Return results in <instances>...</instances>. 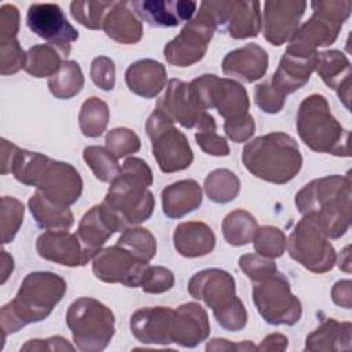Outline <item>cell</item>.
I'll return each mask as SVG.
<instances>
[{
  "mask_svg": "<svg viewBox=\"0 0 352 352\" xmlns=\"http://www.w3.org/2000/svg\"><path fill=\"white\" fill-rule=\"evenodd\" d=\"M316 72L322 80L333 89H345L349 92L351 85V65L346 56L337 51H323L316 56Z\"/></svg>",
  "mask_w": 352,
  "mask_h": 352,
  "instance_id": "cell-31",
  "label": "cell"
},
{
  "mask_svg": "<svg viewBox=\"0 0 352 352\" xmlns=\"http://www.w3.org/2000/svg\"><path fill=\"white\" fill-rule=\"evenodd\" d=\"M311 7L314 15L296 30L289 44V48L304 54H314L316 47L330 45L336 41L342 23L351 14L352 1H312Z\"/></svg>",
  "mask_w": 352,
  "mask_h": 352,
  "instance_id": "cell-8",
  "label": "cell"
},
{
  "mask_svg": "<svg viewBox=\"0 0 352 352\" xmlns=\"http://www.w3.org/2000/svg\"><path fill=\"white\" fill-rule=\"evenodd\" d=\"M333 300L336 304L342 305L345 308L351 307V282L349 280H340L333 287Z\"/></svg>",
  "mask_w": 352,
  "mask_h": 352,
  "instance_id": "cell-52",
  "label": "cell"
},
{
  "mask_svg": "<svg viewBox=\"0 0 352 352\" xmlns=\"http://www.w3.org/2000/svg\"><path fill=\"white\" fill-rule=\"evenodd\" d=\"M224 131H226V135L231 140H234L236 143L245 142L254 132V120H253V117L249 113L246 116L241 117V118L226 120Z\"/></svg>",
  "mask_w": 352,
  "mask_h": 352,
  "instance_id": "cell-50",
  "label": "cell"
},
{
  "mask_svg": "<svg viewBox=\"0 0 352 352\" xmlns=\"http://www.w3.org/2000/svg\"><path fill=\"white\" fill-rule=\"evenodd\" d=\"M23 184L37 187L47 199L63 208L74 204L82 191V180L70 164L52 161L40 153L29 162Z\"/></svg>",
  "mask_w": 352,
  "mask_h": 352,
  "instance_id": "cell-7",
  "label": "cell"
},
{
  "mask_svg": "<svg viewBox=\"0 0 352 352\" xmlns=\"http://www.w3.org/2000/svg\"><path fill=\"white\" fill-rule=\"evenodd\" d=\"M258 1H230L224 26L234 38L256 37L261 29Z\"/></svg>",
  "mask_w": 352,
  "mask_h": 352,
  "instance_id": "cell-30",
  "label": "cell"
},
{
  "mask_svg": "<svg viewBox=\"0 0 352 352\" xmlns=\"http://www.w3.org/2000/svg\"><path fill=\"white\" fill-rule=\"evenodd\" d=\"M175 278L172 271L164 267H147L140 287L147 293H164L173 286Z\"/></svg>",
  "mask_w": 352,
  "mask_h": 352,
  "instance_id": "cell-46",
  "label": "cell"
},
{
  "mask_svg": "<svg viewBox=\"0 0 352 352\" xmlns=\"http://www.w3.org/2000/svg\"><path fill=\"white\" fill-rule=\"evenodd\" d=\"M66 282L52 272L29 274L16 297L1 308V322L6 333L16 331L26 323L45 319L62 300Z\"/></svg>",
  "mask_w": 352,
  "mask_h": 352,
  "instance_id": "cell-2",
  "label": "cell"
},
{
  "mask_svg": "<svg viewBox=\"0 0 352 352\" xmlns=\"http://www.w3.org/2000/svg\"><path fill=\"white\" fill-rule=\"evenodd\" d=\"M106 148L117 158H121L136 153L140 148V140L133 131L128 128H116L106 136Z\"/></svg>",
  "mask_w": 352,
  "mask_h": 352,
  "instance_id": "cell-44",
  "label": "cell"
},
{
  "mask_svg": "<svg viewBox=\"0 0 352 352\" xmlns=\"http://www.w3.org/2000/svg\"><path fill=\"white\" fill-rule=\"evenodd\" d=\"M216 28L217 22L209 1L201 3L198 14L164 48L166 60L180 67L201 60Z\"/></svg>",
  "mask_w": 352,
  "mask_h": 352,
  "instance_id": "cell-10",
  "label": "cell"
},
{
  "mask_svg": "<svg viewBox=\"0 0 352 352\" xmlns=\"http://www.w3.org/2000/svg\"><path fill=\"white\" fill-rule=\"evenodd\" d=\"M297 131L314 151L349 157V132L333 117L323 95L314 94L302 100L297 113Z\"/></svg>",
  "mask_w": 352,
  "mask_h": 352,
  "instance_id": "cell-5",
  "label": "cell"
},
{
  "mask_svg": "<svg viewBox=\"0 0 352 352\" xmlns=\"http://www.w3.org/2000/svg\"><path fill=\"white\" fill-rule=\"evenodd\" d=\"M84 160L100 182H113L121 173L118 158L104 147H87L84 150Z\"/></svg>",
  "mask_w": 352,
  "mask_h": 352,
  "instance_id": "cell-39",
  "label": "cell"
},
{
  "mask_svg": "<svg viewBox=\"0 0 352 352\" xmlns=\"http://www.w3.org/2000/svg\"><path fill=\"white\" fill-rule=\"evenodd\" d=\"M157 107L186 128L198 125L202 116L206 113L198 103L191 85L180 80H170L168 82L165 95L161 98Z\"/></svg>",
  "mask_w": 352,
  "mask_h": 352,
  "instance_id": "cell-20",
  "label": "cell"
},
{
  "mask_svg": "<svg viewBox=\"0 0 352 352\" xmlns=\"http://www.w3.org/2000/svg\"><path fill=\"white\" fill-rule=\"evenodd\" d=\"M91 78L102 89L110 91L116 82L114 62L107 56H98L92 60Z\"/></svg>",
  "mask_w": 352,
  "mask_h": 352,
  "instance_id": "cell-48",
  "label": "cell"
},
{
  "mask_svg": "<svg viewBox=\"0 0 352 352\" xmlns=\"http://www.w3.org/2000/svg\"><path fill=\"white\" fill-rule=\"evenodd\" d=\"M214 234L205 223H182L173 232L176 250L184 257L205 256L214 248Z\"/></svg>",
  "mask_w": 352,
  "mask_h": 352,
  "instance_id": "cell-28",
  "label": "cell"
},
{
  "mask_svg": "<svg viewBox=\"0 0 352 352\" xmlns=\"http://www.w3.org/2000/svg\"><path fill=\"white\" fill-rule=\"evenodd\" d=\"M148 263L136 258L124 248L116 245L99 250L94 256V274L98 279L109 283H122L129 287L140 286Z\"/></svg>",
  "mask_w": 352,
  "mask_h": 352,
  "instance_id": "cell-16",
  "label": "cell"
},
{
  "mask_svg": "<svg viewBox=\"0 0 352 352\" xmlns=\"http://www.w3.org/2000/svg\"><path fill=\"white\" fill-rule=\"evenodd\" d=\"M114 1H73L70 12L73 18L88 29H102L104 18Z\"/></svg>",
  "mask_w": 352,
  "mask_h": 352,
  "instance_id": "cell-40",
  "label": "cell"
},
{
  "mask_svg": "<svg viewBox=\"0 0 352 352\" xmlns=\"http://www.w3.org/2000/svg\"><path fill=\"white\" fill-rule=\"evenodd\" d=\"M1 283H4L8 278V274L12 272V268H14V260L11 256L7 254V252H1Z\"/></svg>",
  "mask_w": 352,
  "mask_h": 352,
  "instance_id": "cell-54",
  "label": "cell"
},
{
  "mask_svg": "<svg viewBox=\"0 0 352 352\" xmlns=\"http://www.w3.org/2000/svg\"><path fill=\"white\" fill-rule=\"evenodd\" d=\"M26 54L22 51L18 40L0 44L1 74H14L25 66Z\"/></svg>",
  "mask_w": 352,
  "mask_h": 352,
  "instance_id": "cell-47",
  "label": "cell"
},
{
  "mask_svg": "<svg viewBox=\"0 0 352 352\" xmlns=\"http://www.w3.org/2000/svg\"><path fill=\"white\" fill-rule=\"evenodd\" d=\"M188 292L213 309L223 327L236 331L246 324L245 307L235 294V282L228 272L216 268L197 272L190 279Z\"/></svg>",
  "mask_w": 352,
  "mask_h": 352,
  "instance_id": "cell-6",
  "label": "cell"
},
{
  "mask_svg": "<svg viewBox=\"0 0 352 352\" xmlns=\"http://www.w3.org/2000/svg\"><path fill=\"white\" fill-rule=\"evenodd\" d=\"M37 252L43 258L67 267L85 265L91 258L77 235L67 231H47L37 239Z\"/></svg>",
  "mask_w": 352,
  "mask_h": 352,
  "instance_id": "cell-22",
  "label": "cell"
},
{
  "mask_svg": "<svg viewBox=\"0 0 352 352\" xmlns=\"http://www.w3.org/2000/svg\"><path fill=\"white\" fill-rule=\"evenodd\" d=\"M131 10L142 21L151 26L172 28L184 21H190L195 12V1H168V0H135L128 3Z\"/></svg>",
  "mask_w": 352,
  "mask_h": 352,
  "instance_id": "cell-21",
  "label": "cell"
},
{
  "mask_svg": "<svg viewBox=\"0 0 352 352\" xmlns=\"http://www.w3.org/2000/svg\"><path fill=\"white\" fill-rule=\"evenodd\" d=\"M205 191L213 202L226 204L238 195L239 180L231 170L217 169L205 179Z\"/></svg>",
  "mask_w": 352,
  "mask_h": 352,
  "instance_id": "cell-36",
  "label": "cell"
},
{
  "mask_svg": "<svg viewBox=\"0 0 352 352\" xmlns=\"http://www.w3.org/2000/svg\"><path fill=\"white\" fill-rule=\"evenodd\" d=\"M239 268L254 282H258L272 274H275V263L260 254H245L239 258Z\"/></svg>",
  "mask_w": 352,
  "mask_h": 352,
  "instance_id": "cell-45",
  "label": "cell"
},
{
  "mask_svg": "<svg viewBox=\"0 0 352 352\" xmlns=\"http://www.w3.org/2000/svg\"><path fill=\"white\" fill-rule=\"evenodd\" d=\"M66 320L80 349L88 341H95L98 349H103L114 334L113 312L95 298L76 300L69 307Z\"/></svg>",
  "mask_w": 352,
  "mask_h": 352,
  "instance_id": "cell-11",
  "label": "cell"
},
{
  "mask_svg": "<svg viewBox=\"0 0 352 352\" xmlns=\"http://www.w3.org/2000/svg\"><path fill=\"white\" fill-rule=\"evenodd\" d=\"M18 151V147L6 139H1V173L11 172L14 157Z\"/></svg>",
  "mask_w": 352,
  "mask_h": 352,
  "instance_id": "cell-53",
  "label": "cell"
},
{
  "mask_svg": "<svg viewBox=\"0 0 352 352\" xmlns=\"http://www.w3.org/2000/svg\"><path fill=\"white\" fill-rule=\"evenodd\" d=\"M23 219V205L14 197L1 198V242L14 239Z\"/></svg>",
  "mask_w": 352,
  "mask_h": 352,
  "instance_id": "cell-43",
  "label": "cell"
},
{
  "mask_svg": "<svg viewBox=\"0 0 352 352\" xmlns=\"http://www.w3.org/2000/svg\"><path fill=\"white\" fill-rule=\"evenodd\" d=\"M296 205L316 221L327 238H340L351 220V179L338 175L316 179L296 195Z\"/></svg>",
  "mask_w": 352,
  "mask_h": 352,
  "instance_id": "cell-1",
  "label": "cell"
},
{
  "mask_svg": "<svg viewBox=\"0 0 352 352\" xmlns=\"http://www.w3.org/2000/svg\"><path fill=\"white\" fill-rule=\"evenodd\" d=\"M26 23L38 37L48 41L62 55H69L78 32L70 25L62 8L54 3H34L28 8Z\"/></svg>",
  "mask_w": 352,
  "mask_h": 352,
  "instance_id": "cell-15",
  "label": "cell"
},
{
  "mask_svg": "<svg viewBox=\"0 0 352 352\" xmlns=\"http://www.w3.org/2000/svg\"><path fill=\"white\" fill-rule=\"evenodd\" d=\"M125 80L132 92L143 98H154L165 85L166 70L157 60L142 59L128 67Z\"/></svg>",
  "mask_w": 352,
  "mask_h": 352,
  "instance_id": "cell-26",
  "label": "cell"
},
{
  "mask_svg": "<svg viewBox=\"0 0 352 352\" xmlns=\"http://www.w3.org/2000/svg\"><path fill=\"white\" fill-rule=\"evenodd\" d=\"M307 3L301 0H270L264 3L263 32L272 45H282L290 40L296 30Z\"/></svg>",
  "mask_w": 352,
  "mask_h": 352,
  "instance_id": "cell-17",
  "label": "cell"
},
{
  "mask_svg": "<svg viewBox=\"0 0 352 352\" xmlns=\"http://www.w3.org/2000/svg\"><path fill=\"white\" fill-rule=\"evenodd\" d=\"M103 29L110 38L122 44L138 43L143 36V25L128 1H114L104 18Z\"/></svg>",
  "mask_w": 352,
  "mask_h": 352,
  "instance_id": "cell-27",
  "label": "cell"
},
{
  "mask_svg": "<svg viewBox=\"0 0 352 352\" xmlns=\"http://www.w3.org/2000/svg\"><path fill=\"white\" fill-rule=\"evenodd\" d=\"M209 333V323L204 308L195 302H187L173 311L172 340L182 345L192 346Z\"/></svg>",
  "mask_w": 352,
  "mask_h": 352,
  "instance_id": "cell-25",
  "label": "cell"
},
{
  "mask_svg": "<svg viewBox=\"0 0 352 352\" xmlns=\"http://www.w3.org/2000/svg\"><path fill=\"white\" fill-rule=\"evenodd\" d=\"M151 183L153 176L148 165L140 158H128L121 173L111 182L103 204L126 224L146 221L155 204L153 194L147 190Z\"/></svg>",
  "mask_w": 352,
  "mask_h": 352,
  "instance_id": "cell-4",
  "label": "cell"
},
{
  "mask_svg": "<svg viewBox=\"0 0 352 352\" xmlns=\"http://www.w3.org/2000/svg\"><path fill=\"white\" fill-rule=\"evenodd\" d=\"M82 85V72L80 69V65L74 60L62 62L59 70L48 80L51 94L59 99H69L77 95L81 91Z\"/></svg>",
  "mask_w": 352,
  "mask_h": 352,
  "instance_id": "cell-34",
  "label": "cell"
},
{
  "mask_svg": "<svg viewBox=\"0 0 352 352\" xmlns=\"http://www.w3.org/2000/svg\"><path fill=\"white\" fill-rule=\"evenodd\" d=\"M268 67V55L260 45L249 43L236 48L223 59L224 74L243 82H253L261 78Z\"/></svg>",
  "mask_w": 352,
  "mask_h": 352,
  "instance_id": "cell-23",
  "label": "cell"
},
{
  "mask_svg": "<svg viewBox=\"0 0 352 352\" xmlns=\"http://www.w3.org/2000/svg\"><path fill=\"white\" fill-rule=\"evenodd\" d=\"M19 29V11L12 4L0 7V44L16 40Z\"/></svg>",
  "mask_w": 352,
  "mask_h": 352,
  "instance_id": "cell-49",
  "label": "cell"
},
{
  "mask_svg": "<svg viewBox=\"0 0 352 352\" xmlns=\"http://www.w3.org/2000/svg\"><path fill=\"white\" fill-rule=\"evenodd\" d=\"M257 231L256 219L246 210H234L223 221L226 241L234 246H242L253 241Z\"/></svg>",
  "mask_w": 352,
  "mask_h": 352,
  "instance_id": "cell-35",
  "label": "cell"
},
{
  "mask_svg": "<svg viewBox=\"0 0 352 352\" xmlns=\"http://www.w3.org/2000/svg\"><path fill=\"white\" fill-rule=\"evenodd\" d=\"M60 52L50 44H38L26 52L23 69L37 77H52L60 67Z\"/></svg>",
  "mask_w": 352,
  "mask_h": 352,
  "instance_id": "cell-33",
  "label": "cell"
},
{
  "mask_svg": "<svg viewBox=\"0 0 352 352\" xmlns=\"http://www.w3.org/2000/svg\"><path fill=\"white\" fill-rule=\"evenodd\" d=\"M80 128L88 138H98L103 133L109 121L107 104L99 98H89L80 111Z\"/></svg>",
  "mask_w": 352,
  "mask_h": 352,
  "instance_id": "cell-37",
  "label": "cell"
},
{
  "mask_svg": "<svg viewBox=\"0 0 352 352\" xmlns=\"http://www.w3.org/2000/svg\"><path fill=\"white\" fill-rule=\"evenodd\" d=\"M190 85L202 109L214 107L226 120H235L248 114L249 98L239 82L219 78L214 74H204Z\"/></svg>",
  "mask_w": 352,
  "mask_h": 352,
  "instance_id": "cell-13",
  "label": "cell"
},
{
  "mask_svg": "<svg viewBox=\"0 0 352 352\" xmlns=\"http://www.w3.org/2000/svg\"><path fill=\"white\" fill-rule=\"evenodd\" d=\"M29 209L37 224L50 231H67L74 220L67 208L51 202L40 191L30 197Z\"/></svg>",
  "mask_w": 352,
  "mask_h": 352,
  "instance_id": "cell-32",
  "label": "cell"
},
{
  "mask_svg": "<svg viewBox=\"0 0 352 352\" xmlns=\"http://www.w3.org/2000/svg\"><path fill=\"white\" fill-rule=\"evenodd\" d=\"M253 242L257 254L268 258L282 256L286 248L285 234L279 228L271 226L257 228Z\"/></svg>",
  "mask_w": 352,
  "mask_h": 352,
  "instance_id": "cell-42",
  "label": "cell"
},
{
  "mask_svg": "<svg viewBox=\"0 0 352 352\" xmlns=\"http://www.w3.org/2000/svg\"><path fill=\"white\" fill-rule=\"evenodd\" d=\"M290 256L312 272H326L336 263V252L316 221L304 214L289 236Z\"/></svg>",
  "mask_w": 352,
  "mask_h": 352,
  "instance_id": "cell-12",
  "label": "cell"
},
{
  "mask_svg": "<svg viewBox=\"0 0 352 352\" xmlns=\"http://www.w3.org/2000/svg\"><path fill=\"white\" fill-rule=\"evenodd\" d=\"M242 161L250 173L276 184L290 182L302 165L296 140L283 132H271L248 143Z\"/></svg>",
  "mask_w": 352,
  "mask_h": 352,
  "instance_id": "cell-3",
  "label": "cell"
},
{
  "mask_svg": "<svg viewBox=\"0 0 352 352\" xmlns=\"http://www.w3.org/2000/svg\"><path fill=\"white\" fill-rule=\"evenodd\" d=\"M256 103L265 113H278L283 107L285 98L278 95L270 85V82H263L256 87Z\"/></svg>",
  "mask_w": 352,
  "mask_h": 352,
  "instance_id": "cell-51",
  "label": "cell"
},
{
  "mask_svg": "<svg viewBox=\"0 0 352 352\" xmlns=\"http://www.w3.org/2000/svg\"><path fill=\"white\" fill-rule=\"evenodd\" d=\"M124 220L104 204L95 205L80 221L77 236L89 258L118 230L124 228Z\"/></svg>",
  "mask_w": 352,
  "mask_h": 352,
  "instance_id": "cell-18",
  "label": "cell"
},
{
  "mask_svg": "<svg viewBox=\"0 0 352 352\" xmlns=\"http://www.w3.org/2000/svg\"><path fill=\"white\" fill-rule=\"evenodd\" d=\"M316 56L318 52L304 54L287 47L278 70L274 73L271 81H268L271 88L285 98L287 94L302 87L316 67Z\"/></svg>",
  "mask_w": 352,
  "mask_h": 352,
  "instance_id": "cell-19",
  "label": "cell"
},
{
  "mask_svg": "<svg viewBox=\"0 0 352 352\" xmlns=\"http://www.w3.org/2000/svg\"><path fill=\"white\" fill-rule=\"evenodd\" d=\"M253 301L271 324H293L301 316V304L290 292L289 282L278 271L253 287Z\"/></svg>",
  "mask_w": 352,
  "mask_h": 352,
  "instance_id": "cell-14",
  "label": "cell"
},
{
  "mask_svg": "<svg viewBox=\"0 0 352 352\" xmlns=\"http://www.w3.org/2000/svg\"><path fill=\"white\" fill-rule=\"evenodd\" d=\"M146 129L162 172H177L191 165L194 155L187 138L173 126V120L161 109L157 107L148 117Z\"/></svg>",
  "mask_w": 352,
  "mask_h": 352,
  "instance_id": "cell-9",
  "label": "cell"
},
{
  "mask_svg": "<svg viewBox=\"0 0 352 352\" xmlns=\"http://www.w3.org/2000/svg\"><path fill=\"white\" fill-rule=\"evenodd\" d=\"M173 311L168 307H154L136 311L131 318V330L142 342L169 344L172 340Z\"/></svg>",
  "mask_w": 352,
  "mask_h": 352,
  "instance_id": "cell-24",
  "label": "cell"
},
{
  "mask_svg": "<svg viewBox=\"0 0 352 352\" xmlns=\"http://www.w3.org/2000/svg\"><path fill=\"white\" fill-rule=\"evenodd\" d=\"M162 210L168 217L179 219L197 209L202 202V191L194 180H180L168 187L161 194Z\"/></svg>",
  "mask_w": 352,
  "mask_h": 352,
  "instance_id": "cell-29",
  "label": "cell"
},
{
  "mask_svg": "<svg viewBox=\"0 0 352 352\" xmlns=\"http://www.w3.org/2000/svg\"><path fill=\"white\" fill-rule=\"evenodd\" d=\"M197 126L198 129L195 132V140L204 151L216 157L228 155V144L224 138L216 133V122L209 113L202 116Z\"/></svg>",
  "mask_w": 352,
  "mask_h": 352,
  "instance_id": "cell-41",
  "label": "cell"
},
{
  "mask_svg": "<svg viewBox=\"0 0 352 352\" xmlns=\"http://www.w3.org/2000/svg\"><path fill=\"white\" fill-rule=\"evenodd\" d=\"M117 245L128 250L136 258L148 263L157 250L155 238L146 228H131L118 238Z\"/></svg>",
  "mask_w": 352,
  "mask_h": 352,
  "instance_id": "cell-38",
  "label": "cell"
}]
</instances>
